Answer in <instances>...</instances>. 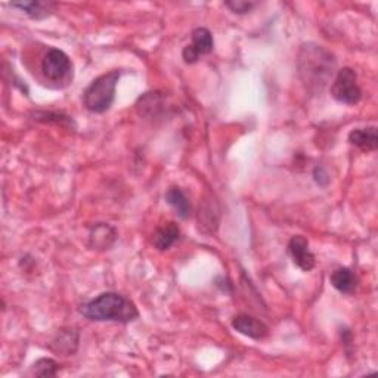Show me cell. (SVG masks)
<instances>
[{
    "label": "cell",
    "instance_id": "5",
    "mask_svg": "<svg viewBox=\"0 0 378 378\" xmlns=\"http://www.w3.org/2000/svg\"><path fill=\"white\" fill-rule=\"evenodd\" d=\"M41 74L52 83H60L73 76V62L68 55L57 48H50L40 64Z\"/></svg>",
    "mask_w": 378,
    "mask_h": 378
},
{
    "label": "cell",
    "instance_id": "8",
    "mask_svg": "<svg viewBox=\"0 0 378 378\" xmlns=\"http://www.w3.org/2000/svg\"><path fill=\"white\" fill-rule=\"evenodd\" d=\"M232 328L253 340H263L269 335V327L264 322L247 313L236 315L232 319Z\"/></svg>",
    "mask_w": 378,
    "mask_h": 378
},
{
    "label": "cell",
    "instance_id": "10",
    "mask_svg": "<svg viewBox=\"0 0 378 378\" xmlns=\"http://www.w3.org/2000/svg\"><path fill=\"white\" fill-rule=\"evenodd\" d=\"M117 240V231L108 223H96L89 232V245L95 250H108Z\"/></svg>",
    "mask_w": 378,
    "mask_h": 378
},
{
    "label": "cell",
    "instance_id": "12",
    "mask_svg": "<svg viewBox=\"0 0 378 378\" xmlns=\"http://www.w3.org/2000/svg\"><path fill=\"white\" fill-rule=\"evenodd\" d=\"M331 285L342 294H353L359 285L356 274L349 268L335 269L330 276Z\"/></svg>",
    "mask_w": 378,
    "mask_h": 378
},
{
    "label": "cell",
    "instance_id": "2",
    "mask_svg": "<svg viewBox=\"0 0 378 378\" xmlns=\"http://www.w3.org/2000/svg\"><path fill=\"white\" fill-rule=\"evenodd\" d=\"M79 312L96 322H121L128 324L139 318V311L133 302L119 292H102L100 296L83 303Z\"/></svg>",
    "mask_w": 378,
    "mask_h": 378
},
{
    "label": "cell",
    "instance_id": "15",
    "mask_svg": "<svg viewBox=\"0 0 378 378\" xmlns=\"http://www.w3.org/2000/svg\"><path fill=\"white\" fill-rule=\"evenodd\" d=\"M349 142L358 147L360 151L371 152L378 148V137H377V128L371 126V128L363 129H353L349 133Z\"/></svg>",
    "mask_w": 378,
    "mask_h": 378
},
{
    "label": "cell",
    "instance_id": "19",
    "mask_svg": "<svg viewBox=\"0 0 378 378\" xmlns=\"http://www.w3.org/2000/svg\"><path fill=\"white\" fill-rule=\"evenodd\" d=\"M313 179L319 187H327L330 184V176L325 172L324 167H320V166H318L316 169L313 170Z\"/></svg>",
    "mask_w": 378,
    "mask_h": 378
},
{
    "label": "cell",
    "instance_id": "11",
    "mask_svg": "<svg viewBox=\"0 0 378 378\" xmlns=\"http://www.w3.org/2000/svg\"><path fill=\"white\" fill-rule=\"evenodd\" d=\"M180 238V228L175 222H167L152 234V245L158 251H166L173 247Z\"/></svg>",
    "mask_w": 378,
    "mask_h": 378
},
{
    "label": "cell",
    "instance_id": "3",
    "mask_svg": "<svg viewBox=\"0 0 378 378\" xmlns=\"http://www.w3.org/2000/svg\"><path fill=\"white\" fill-rule=\"evenodd\" d=\"M120 80L119 69H113L96 77L83 92V105L93 114H104L113 107L116 100V89Z\"/></svg>",
    "mask_w": 378,
    "mask_h": 378
},
{
    "label": "cell",
    "instance_id": "14",
    "mask_svg": "<svg viewBox=\"0 0 378 378\" xmlns=\"http://www.w3.org/2000/svg\"><path fill=\"white\" fill-rule=\"evenodd\" d=\"M164 198H166L167 204L173 207L177 217H180L182 220L189 219V216L192 213V207H191L189 198L187 197L184 189H180L179 187H172L169 191L166 192Z\"/></svg>",
    "mask_w": 378,
    "mask_h": 378
},
{
    "label": "cell",
    "instance_id": "16",
    "mask_svg": "<svg viewBox=\"0 0 378 378\" xmlns=\"http://www.w3.org/2000/svg\"><path fill=\"white\" fill-rule=\"evenodd\" d=\"M36 121L61 126V128H73L76 129V123L73 117H69L64 113H57V111H37L33 114Z\"/></svg>",
    "mask_w": 378,
    "mask_h": 378
},
{
    "label": "cell",
    "instance_id": "7",
    "mask_svg": "<svg viewBox=\"0 0 378 378\" xmlns=\"http://www.w3.org/2000/svg\"><path fill=\"white\" fill-rule=\"evenodd\" d=\"M288 253L294 264L303 272H311L315 268L316 257L309 248V241H307L303 235L291 236L288 243Z\"/></svg>",
    "mask_w": 378,
    "mask_h": 378
},
{
    "label": "cell",
    "instance_id": "17",
    "mask_svg": "<svg viewBox=\"0 0 378 378\" xmlns=\"http://www.w3.org/2000/svg\"><path fill=\"white\" fill-rule=\"evenodd\" d=\"M61 370L60 363L52 359V358H41L39 360H36L32 368L29 375L32 377H43V378H50V377H57L58 371Z\"/></svg>",
    "mask_w": 378,
    "mask_h": 378
},
{
    "label": "cell",
    "instance_id": "18",
    "mask_svg": "<svg viewBox=\"0 0 378 378\" xmlns=\"http://www.w3.org/2000/svg\"><path fill=\"white\" fill-rule=\"evenodd\" d=\"M225 6L234 12L238 13V15H244V13H248L253 11L257 4L256 2H247V0H232V2H225Z\"/></svg>",
    "mask_w": 378,
    "mask_h": 378
},
{
    "label": "cell",
    "instance_id": "13",
    "mask_svg": "<svg viewBox=\"0 0 378 378\" xmlns=\"http://www.w3.org/2000/svg\"><path fill=\"white\" fill-rule=\"evenodd\" d=\"M12 8L22 11L27 17L32 20H45L53 13L57 4L53 2H41V0H30V2H15L11 4Z\"/></svg>",
    "mask_w": 378,
    "mask_h": 378
},
{
    "label": "cell",
    "instance_id": "6",
    "mask_svg": "<svg viewBox=\"0 0 378 378\" xmlns=\"http://www.w3.org/2000/svg\"><path fill=\"white\" fill-rule=\"evenodd\" d=\"M192 43L187 45L182 50V58L187 64L198 62L204 55H210L215 49V40L213 34L205 27H198L191 34Z\"/></svg>",
    "mask_w": 378,
    "mask_h": 378
},
{
    "label": "cell",
    "instance_id": "9",
    "mask_svg": "<svg viewBox=\"0 0 378 378\" xmlns=\"http://www.w3.org/2000/svg\"><path fill=\"white\" fill-rule=\"evenodd\" d=\"M80 343V332L77 328H62L55 335V339L50 343V349L53 352L62 353L65 356H72L77 352Z\"/></svg>",
    "mask_w": 378,
    "mask_h": 378
},
{
    "label": "cell",
    "instance_id": "4",
    "mask_svg": "<svg viewBox=\"0 0 378 378\" xmlns=\"http://www.w3.org/2000/svg\"><path fill=\"white\" fill-rule=\"evenodd\" d=\"M331 96L335 101L346 105H356L362 100V89L358 85V74L350 67L337 72L331 83Z\"/></svg>",
    "mask_w": 378,
    "mask_h": 378
},
{
    "label": "cell",
    "instance_id": "1",
    "mask_svg": "<svg viewBox=\"0 0 378 378\" xmlns=\"http://www.w3.org/2000/svg\"><path fill=\"white\" fill-rule=\"evenodd\" d=\"M335 69L334 55L315 43H304L299 52V76L311 92H320Z\"/></svg>",
    "mask_w": 378,
    "mask_h": 378
}]
</instances>
